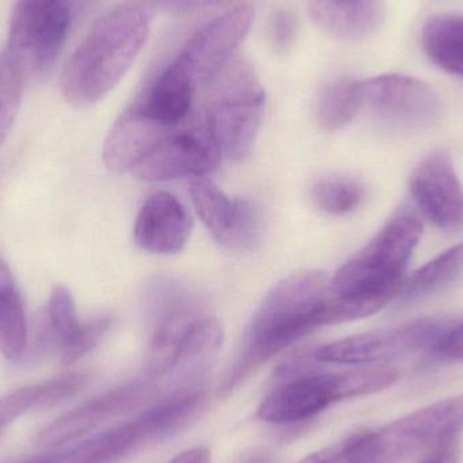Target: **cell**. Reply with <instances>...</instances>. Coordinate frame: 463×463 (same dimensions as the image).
<instances>
[{"mask_svg":"<svg viewBox=\"0 0 463 463\" xmlns=\"http://www.w3.org/2000/svg\"><path fill=\"white\" fill-rule=\"evenodd\" d=\"M331 296V279L323 271L299 272L274 286L245 331L233 364L220 385V396L236 391L277 354L315 329L328 326L326 309Z\"/></svg>","mask_w":463,"mask_h":463,"instance_id":"obj_1","label":"cell"},{"mask_svg":"<svg viewBox=\"0 0 463 463\" xmlns=\"http://www.w3.org/2000/svg\"><path fill=\"white\" fill-rule=\"evenodd\" d=\"M154 14L151 0H127L95 22L60 78L71 105H95L116 89L143 51Z\"/></svg>","mask_w":463,"mask_h":463,"instance_id":"obj_2","label":"cell"},{"mask_svg":"<svg viewBox=\"0 0 463 463\" xmlns=\"http://www.w3.org/2000/svg\"><path fill=\"white\" fill-rule=\"evenodd\" d=\"M203 121L222 155L244 160L255 146L263 121L266 91L245 60L232 59L205 87Z\"/></svg>","mask_w":463,"mask_h":463,"instance_id":"obj_3","label":"cell"},{"mask_svg":"<svg viewBox=\"0 0 463 463\" xmlns=\"http://www.w3.org/2000/svg\"><path fill=\"white\" fill-rule=\"evenodd\" d=\"M400 373L393 367L370 366L337 373H307L285 380L261 402L258 418L266 423L307 420L343 400L391 388Z\"/></svg>","mask_w":463,"mask_h":463,"instance_id":"obj_4","label":"cell"},{"mask_svg":"<svg viewBox=\"0 0 463 463\" xmlns=\"http://www.w3.org/2000/svg\"><path fill=\"white\" fill-rule=\"evenodd\" d=\"M423 234L420 219L410 209L392 217L331 279L337 296H388L402 288V274Z\"/></svg>","mask_w":463,"mask_h":463,"instance_id":"obj_5","label":"cell"},{"mask_svg":"<svg viewBox=\"0 0 463 463\" xmlns=\"http://www.w3.org/2000/svg\"><path fill=\"white\" fill-rule=\"evenodd\" d=\"M146 315L151 337L144 375L160 383L173 369L195 326L208 316L197 296L165 278L155 280L146 288Z\"/></svg>","mask_w":463,"mask_h":463,"instance_id":"obj_6","label":"cell"},{"mask_svg":"<svg viewBox=\"0 0 463 463\" xmlns=\"http://www.w3.org/2000/svg\"><path fill=\"white\" fill-rule=\"evenodd\" d=\"M70 26L68 0H19L11 16L5 51L27 79L46 75L64 48Z\"/></svg>","mask_w":463,"mask_h":463,"instance_id":"obj_7","label":"cell"},{"mask_svg":"<svg viewBox=\"0 0 463 463\" xmlns=\"http://www.w3.org/2000/svg\"><path fill=\"white\" fill-rule=\"evenodd\" d=\"M463 394L440 400L388 426L370 431L374 463H399L431 450L449 438L461 437Z\"/></svg>","mask_w":463,"mask_h":463,"instance_id":"obj_8","label":"cell"},{"mask_svg":"<svg viewBox=\"0 0 463 463\" xmlns=\"http://www.w3.org/2000/svg\"><path fill=\"white\" fill-rule=\"evenodd\" d=\"M446 324L416 320L396 328L377 329L328 343L315 350L320 364H374L396 361L421 350H431Z\"/></svg>","mask_w":463,"mask_h":463,"instance_id":"obj_9","label":"cell"},{"mask_svg":"<svg viewBox=\"0 0 463 463\" xmlns=\"http://www.w3.org/2000/svg\"><path fill=\"white\" fill-rule=\"evenodd\" d=\"M222 151L203 119L198 125L174 129L160 138L132 170L146 182H168L182 178L200 179L213 173Z\"/></svg>","mask_w":463,"mask_h":463,"instance_id":"obj_10","label":"cell"},{"mask_svg":"<svg viewBox=\"0 0 463 463\" xmlns=\"http://www.w3.org/2000/svg\"><path fill=\"white\" fill-rule=\"evenodd\" d=\"M255 19L252 5H242L201 27L178 52L174 64L184 71L195 87H206L233 59L234 52L250 32Z\"/></svg>","mask_w":463,"mask_h":463,"instance_id":"obj_11","label":"cell"},{"mask_svg":"<svg viewBox=\"0 0 463 463\" xmlns=\"http://www.w3.org/2000/svg\"><path fill=\"white\" fill-rule=\"evenodd\" d=\"M156 393L162 394L159 383L146 375L117 386L52 421L41 430L38 443L45 448L57 449L76 442L108 421L140 407Z\"/></svg>","mask_w":463,"mask_h":463,"instance_id":"obj_12","label":"cell"},{"mask_svg":"<svg viewBox=\"0 0 463 463\" xmlns=\"http://www.w3.org/2000/svg\"><path fill=\"white\" fill-rule=\"evenodd\" d=\"M364 108L391 124L423 127L442 113V100L426 81L412 76L388 75L362 80Z\"/></svg>","mask_w":463,"mask_h":463,"instance_id":"obj_13","label":"cell"},{"mask_svg":"<svg viewBox=\"0 0 463 463\" xmlns=\"http://www.w3.org/2000/svg\"><path fill=\"white\" fill-rule=\"evenodd\" d=\"M410 187L416 205L435 227L463 232V186L446 152L426 157L413 171Z\"/></svg>","mask_w":463,"mask_h":463,"instance_id":"obj_14","label":"cell"},{"mask_svg":"<svg viewBox=\"0 0 463 463\" xmlns=\"http://www.w3.org/2000/svg\"><path fill=\"white\" fill-rule=\"evenodd\" d=\"M190 195L198 217L217 242L234 250H245L255 242L259 214L250 201L232 200L205 178L192 182Z\"/></svg>","mask_w":463,"mask_h":463,"instance_id":"obj_15","label":"cell"},{"mask_svg":"<svg viewBox=\"0 0 463 463\" xmlns=\"http://www.w3.org/2000/svg\"><path fill=\"white\" fill-rule=\"evenodd\" d=\"M192 232V220L184 203L170 193L159 192L148 197L136 219L135 234L138 247L157 255H173L184 250Z\"/></svg>","mask_w":463,"mask_h":463,"instance_id":"obj_16","label":"cell"},{"mask_svg":"<svg viewBox=\"0 0 463 463\" xmlns=\"http://www.w3.org/2000/svg\"><path fill=\"white\" fill-rule=\"evenodd\" d=\"M195 91L192 79L171 61L130 108L155 124L175 129L189 117Z\"/></svg>","mask_w":463,"mask_h":463,"instance_id":"obj_17","label":"cell"},{"mask_svg":"<svg viewBox=\"0 0 463 463\" xmlns=\"http://www.w3.org/2000/svg\"><path fill=\"white\" fill-rule=\"evenodd\" d=\"M222 345V326L208 316L195 326L173 369L165 375L163 396L203 389Z\"/></svg>","mask_w":463,"mask_h":463,"instance_id":"obj_18","label":"cell"},{"mask_svg":"<svg viewBox=\"0 0 463 463\" xmlns=\"http://www.w3.org/2000/svg\"><path fill=\"white\" fill-rule=\"evenodd\" d=\"M313 24L336 40L356 41L377 32L385 18L383 0H305Z\"/></svg>","mask_w":463,"mask_h":463,"instance_id":"obj_19","label":"cell"},{"mask_svg":"<svg viewBox=\"0 0 463 463\" xmlns=\"http://www.w3.org/2000/svg\"><path fill=\"white\" fill-rule=\"evenodd\" d=\"M173 130L149 121L129 106L106 137L103 146L106 167L114 173H132L152 146Z\"/></svg>","mask_w":463,"mask_h":463,"instance_id":"obj_20","label":"cell"},{"mask_svg":"<svg viewBox=\"0 0 463 463\" xmlns=\"http://www.w3.org/2000/svg\"><path fill=\"white\" fill-rule=\"evenodd\" d=\"M421 45L437 67L463 78V15L438 14L427 19Z\"/></svg>","mask_w":463,"mask_h":463,"instance_id":"obj_21","label":"cell"},{"mask_svg":"<svg viewBox=\"0 0 463 463\" xmlns=\"http://www.w3.org/2000/svg\"><path fill=\"white\" fill-rule=\"evenodd\" d=\"M27 347V324L21 294L10 267L0 256V353L19 361Z\"/></svg>","mask_w":463,"mask_h":463,"instance_id":"obj_22","label":"cell"},{"mask_svg":"<svg viewBox=\"0 0 463 463\" xmlns=\"http://www.w3.org/2000/svg\"><path fill=\"white\" fill-rule=\"evenodd\" d=\"M463 271V242L451 247L419 269L405 285H402V299L413 302L431 296L453 283Z\"/></svg>","mask_w":463,"mask_h":463,"instance_id":"obj_23","label":"cell"},{"mask_svg":"<svg viewBox=\"0 0 463 463\" xmlns=\"http://www.w3.org/2000/svg\"><path fill=\"white\" fill-rule=\"evenodd\" d=\"M364 109L362 80L342 78L326 87L318 102V121L329 132L347 127Z\"/></svg>","mask_w":463,"mask_h":463,"instance_id":"obj_24","label":"cell"},{"mask_svg":"<svg viewBox=\"0 0 463 463\" xmlns=\"http://www.w3.org/2000/svg\"><path fill=\"white\" fill-rule=\"evenodd\" d=\"M310 197L320 211L345 216L362 205L366 189L361 182L351 179H324L312 187Z\"/></svg>","mask_w":463,"mask_h":463,"instance_id":"obj_25","label":"cell"},{"mask_svg":"<svg viewBox=\"0 0 463 463\" xmlns=\"http://www.w3.org/2000/svg\"><path fill=\"white\" fill-rule=\"evenodd\" d=\"M26 80L21 65L7 51L3 52L0 54V148L15 121Z\"/></svg>","mask_w":463,"mask_h":463,"instance_id":"obj_26","label":"cell"},{"mask_svg":"<svg viewBox=\"0 0 463 463\" xmlns=\"http://www.w3.org/2000/svg\"><path fill=\"white\" fill-rule=\"evenodd\" d=\"M46 324L57 351L62 350L80 328L72 294L65 286H57L52 291L46 309Z\"/></svg>","mask_w":463,"mask_h":463,"instance_id":"obj_27","label":"cell"},{"mask_svg":"<svg viewBox=\"0 0 463 463\" xmlns=\"http://www.w3.org/2000/svg\"><path fill=\"white\" fill-rule=\"evenodd\" d=\"M114 317L102 316V317L92 318L87 323H81L80 328L76 332L75 336L59 351L60 361L62 364H72L79 359L86 356L90 351L94 350L100 340L106 336L114 324Z\"/></svg>","mask_w":463,"mask_h":463,"instance_id":"obj_28","label":"cell"},{"mask_svg":"<svg viewBox=\"0 0 463 463\" xmlns=\"http://www.w3.org/2000/svg\"><path fill=\"white\" fill-rule=\"evenodd\" d=\"M38 385L24 386L0 397V435L5 427L30 411L37 410Z\"/></svg>","mask_w":463,"mask_h":463,"instance_id":"obj_29","label":"cell"},{"mask_svg":"<svg viewBox=\"0 0 463 463\" xmlns=\"http://www.w3.org/2000/svg\"><path fill=\"white\" fill-rule=\"evenodd\" d=\"M297 26L298 22L293 11L282 8L272 14L269 24V40L275 52L286 53L293 46Z\"/></svg>","mask_w":463,"mask_h":463,"instance_id":"obj_30","label":"cell"},{"mask_svg":"<svg viewBox=\"0 0 463 463\" xmlns=\"http://www.w3.org/2000/svg\"><path fill=\"white\" fill-rule=\"evenodd\" d=\"M430 351L442 361H463V320L446 326Z\"/></svg>","mask_w":463,"mask_h":463,"instance_id":"obj_31","label":"cell"},{"mask_svg":"<svg viewBox=\"0 0 463 463\" xmlns=\"http://www.w3.org/2000/svg\"><path fill=\"white\" fill-rule=\"evenodd\" d=\"M297 463H356L353 439L348 437L347 439L342 440L331 448L316 451Z\"/></svg>","mask_w":463,"mask_h":463,"instance_id":"obj_32","label":"cell"},{"mask_svg":"<svg viewBox=\"0 0 463 463\" xmlns=\"http://www.w3.org/2000/svg\"><path fill=\"white\" fill-rule=\"evenodd\" d=\"M225 2L230 0H151L155 8L179 14L195 13Z\"/></svg>","mask_w":463,"mask_h":463,"instance_id":"obj_33","label":"cell"},{"mask_svg":"<svg viewBox=\"0 0 463 463\" xmlns=\"http://www.w3.org/2000/svg\"><path fill=\"white\" fill-rule=\"evenodd\" d=\"M459 437L449 438L438 443L431 450L427 451L424 458L419 463H458Z\"/></svg>","mask_w":463,"mask_h":463,"instance_id":"obj_34","label":"cell"},{"mask_svg":"<svg viewBox=\"0 0 463 463\" xmlns=\"http://www.w3.org/2000/svg\"><path fill=\"white\" fill-rule=\"evenodd\" d=\"M167 463H212V453L206 446H197L184 451Z\"/></svg>","mask_w":463,"mask_h":463,"instance_id":"obj_35","label":"cell"},{"mask_svg":"<svg viewBox=\"0 0 463 463\" xmlns=\"http://www.w3.org/2000/svg\"><path fill=\"white\" fill-rule=\"evenodd\" d=\"M19 463H62L61 453L60 449L52 453L40 454V456L32 457V458L24 459Z\"/></svg>","mask_w":463,"mask_h":463,"instance_id":"obj_36","label":"cell"},{"mask_svg":"<svg viewBox=\"0 0 463 463\" xmlns=\"http://www.w3.org/2000/svg\"><path fill=\"white\" fill-rule=\"evenodd\" d=\"M237 463H272V458L264 451H252V453L245 454Z\"/></svg>","mask_w":463,"mask_h":463,"instance_id":"obj_37","label":"cell"}]
</instances>
